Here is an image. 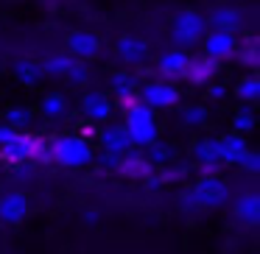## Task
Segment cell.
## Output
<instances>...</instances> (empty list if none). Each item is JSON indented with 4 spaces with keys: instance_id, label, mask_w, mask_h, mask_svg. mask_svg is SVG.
<instances>
[{
    "instance_id": "ba28073f",
    "label": "cell",
    "mask_w": 260,
    "mask_h": 254,
    "mask_svg": "<svg viewBox=\"0 0 260 254\" xmlns=\"http://www.w3.org/2000/svg\"><path fill=\"white\" fill-rule=\"evenodd\" d=\"M115 59L120 62V67L132 70V67H140L151 59V48L143 37L137 34H120L118 42H115Z\"/></svg>"
},
{
    "instance_id": "e0dca14e",
    "label": "cell",
    "mask_w": 260,
    "mask_h": 254,
    "mask_svg": "<svg viewBox=\"0 0 260 254\" xmlns=\"http://www.w3.org/2000/svg\"><path fill=\"white\" fill-rule=\"evenodd\" d=\"M218 79H221V64L218 62L207 59L204 53L190 56L187 70H185V81L190 87H207V84H213V81H218Z\"/></svg>"
},
{
    "instance_id": "4316f807",
    "label": "cell",
    "mask_w": 260,
    "mask_h": 254,
    "mask_svg": "<svg viewBox=\"0 0 260 254\" xmlns=\"http://www.w3.org/2000/svg\"><path fill=\"white\" fill-rule=\"evenodd\" d=\"M190 162H185V159H171L168 165H162V168L157 170V176L162 179V185H176V182H185L187 176H190Z\"/></svg>"
},
{
    "instance_id": "e575fe53",
    "label": "cell",
    "mask_w": 260,
    "mask_h": 254,
    "mask_svg": "<svg viewBox=\"0 0 260 254\" xmlns=\"http://www.w3.org/2000/svg\"><path fill=\"white\" fill-rule=\"evenodd\" d=\"M81 218H84L87 226H95L98 221H101V212H98L95 207H90V209H84V212H81Z\"/></svg>"
},
{
    "instance_id": "603a6c76",
    "label": "cell",
    "mask_w": 260,
    "mask_h": 254,
    "mask_svg": "<svg viewBox=\"0 0 260 254\" xmlns=\"http://www.w3.org/2000/svg\"><path fill=\"white\" fill-rule=\"evenodd\" d=\"M232 62H238L243 70H249V73H257V67H260V42H257V37H246L243 42H238V51H235V56H232Z\"/></svg>"
},
{
    "instance_id": "2e32d148",
    "label": "cell",
    "mask_w": 260,
    "mask_h": 254,
    "mask_svg": "<svg viewBox=\"0 0 260 254\" xmlns=\"http://www.w3.org/2000/svg\"><path fill=\"white\" fill-rule=\"evenodd\" d=\"M95 134H98V142H101L104 154H112V157H126V154L135 148L132 140H129V134H126V129H123V123L107 120Z\"/></svg>"
},
{
    "instance_id": "4dcf8cb0",
    "label": "cell",
    "mask_w": 260,
    "mask_h": 254,
    "mask_svg": "<svg viewBox=\"0 0 260 254\" xmlns=\"http://www.w3.org/2000/svg\"><path fill=\"white\" fill-rule=\"evenodd\" d=\"M64 81H68L70 87H87L92 81V70H90V62H79V59H73V64L68 67V73H64Z\"/></svg>"
},
{
    "instance_id": "5b68a950",
    "label": "cell",
    "mask_w": 260,
    "mask_h": 254,
    "mask_svg": "<svg viewBox=\"0 0 260 254\" xmlns=\"http://www.w3.org/2000/svg\"><path fill=\"white\" fill-rule=\"evenodd\" d=\"M207 34V23H204V14L196 9H182L179 14H174L171 20V42L179 51H190L199 48Z\"/></svg>"
},
{
    "instance_id": "d6986e66",
    "label": "cell",
    "mask_w": 260,
    "mask_h": 254,
    "mask_svg": "<svg viewBox=\"0 0 260 254\" xmlns=\"http://www.w3.org/2000/svg\"><path fill=\"white\" fill-rule=\"evenodd\" d=\"M246 151H249V140L243 134L226 131V134L218 137V159L224 168H238V162Z\"/></svg>"
},
{
    "instance_id": "d6a6232c",
    "label": "cell",
    "mask_w": 260,
    "mask_h": 254,
    "mask_svg": "<svg viewBox=\"0 0 260 254\" xmlns=\"http://www.w3.org/2000/svg\"><path fill=\"white\" fill-rule=\"evenodd\" d=\"M204 90H207V101L210 103H221V101H226V95H230V87H226L224 81H213V84H207Z\"/></svg>"
},
{
    "instance_id": "1f68e13d",
    "label": "cell",
    "mask_w": 260,
    "mask_h": 254,
    "mask_svg": "<svg viewBox=\"0 0 260 254\" xmlns=\"http://www.w3.org/2000/svg\"><path fill=\"white\" fill-rule=\"evenodd\" d=\"M238 168H241L246 176H257V173H260V154L254 151V148H249V151L241 157V162H238Z\"/></svg>"
},
{
    "instance_id": "836d02e7",
    "label": "cell",
    "mask_w": 260,
    "mask_h": 254,
    "mask_svg": "<svg viewBox=\"0 0 260 254\" xmlns=\"http://www.w3.org/2000/svg\"><path fill=\"white\" fill-rule=\"evenodd\" d=\"M92 162H98V168L101 170H107V173H115V170H118V162H120V157H112V154H98L95 159H92Z\"/></svg>"
},
{
    "instance_id": "d590c367",
    "label": "cell",
    "mask_w": 260,
    "mask_h": 254,
    "mask_svg": "<svg viewBox=\"0 0 260 254\" xmlns=\"http://www.w3.org/2000/svg\"><path fill=\"white\" fill-rule=\"evenodd\" d=\"M14 134H17V131H14L12 126H6V123H0V146H6V142L12 140Z\"/></svg>"
},
{
    "instance_id": "3957f363",
    "label": "cell",
    "mask_w": 260,
    "mask_h": 254,
    "mask_svg": "<svg viewBox=\"0 0 260 254\" xmlns=\"http://www.w3.org/2000/svg\"><path fill=\"white\" fill-rule=\"evenodd\" d=\"M0 159L9 162L12 168L25 162H51L48 159V140L37 134H25V131H17L6 146H0Z\"/></svg>"
},
{
    "instance_id": "f546056e",
    "label": "cell",
    "mask_w": 260,
    "mask_h": 254,
    "mask_svg": "<svg viewBox=\"0 0 260 254\" xmlns=\"http://www.w3.org/2000/svg\"><path fill=\"white\" fill-rule=\"evenodd\" d=\"M254 129H257L254 109L241 106V109H235V112H232V118H230V131H235V134H243V137H246L249 131H254Z\"/></svg>"
},
{
    "instance_id": "8fae6325",
    "label": "cell",
    "mask_w": 260,
    "mask_h": 254,
    "mask_svg": "<svg viewBox=\"0 0 260 254\" xmlns=\"http://www.w3.org/2000/svg\"><path fill=\"white\" fill-rule=\"evenodd\" d=\"M187 62H190V53L179 51V48H168L157 56L154 67H157L159 81H168V84H176V81H185V70Z\"/></svg>"
},
{
    "instance_id": "30bf717a",
    "label": "cell",
    "mask_w": 260,
    "mask_h": 254,
    "mask_svg": "<svg viewBox=\"0 0 260 254\" xmlns=\"http://www.w3.org/2000/svg\"><path fill=\"white\" fill-rule=\"evenodd\" d=\"M109 92L115 95V101L120 103V109H132L135 103H140L137 101V87H140V79H137V73L135 70H126V67H120V70H115V73H109Z\"/></svg>"
},
{
    "instance_id": "52a82bcc",
    "label": "cell",
    "mask_w": 260,
    "mask_h": 254,
    "mask_svg": "<svg viewBox=\"0 0 260 254\" xmlns=\"http://www.w3.org/2000/svg\"><path fill=\"white\" fill-rule=\"evenodd\" d=\"M190 168H196L199 176H221L224 165L218 159V137H199L190 146Z\"/></svg>"
},
{
    "instance_id": "ac0fdd59",
    "label": "cell",
    "mask_w": 260,
    "mask_h": 254,
    "mask_svg": "<svg viewBox=\"0 0 260 254\" xmlns=\"http://www.w3.org/2000/svg\"><path fill=\"white\" fill-rule=\"evenodd\" d=\"M232 218H235V224L249 226V229L257 226L260 224V193L257 190L241 193L235 198V204H232Z\"/></svg>"
},
{
    "instance_id": "7c38bea8",
    "label": "cell",
    "mask_w": 260,
    "mask_h": 254,
    "mask_svg": "<svg viewBox=\"0 0 260 254\" xmlns=\"http://www.w3.org/2000/svg\"><path fill=\"white\" fill-rule=\"evenodd\" d=\"M31 215V201L20 190L0 193V224L3 226H20Z\"/></svg>"
},
{
    "instance_id": "44dd1931",
    "label": "cell",
    "mask_w": 260,
    "mask_h": 254,
    "mask_svg": "<svg viewBox=\"0 0 260 254\" xmlns=\"http://www.w3.org/2000/svg\"><path fill=\"white\" fill-rule=\"evenodd\" d=\"M12 76L20 81L23 87H40L42 79H45V73H42V62L34 56H17L12 62Z\"/></svg>"
},
{
    "instance_id": "8992f818",
    "label": "cell",
    "mask_w": 260,
    "mask_h": 254,
    "mask_svg": "<svg viewBox=\"0 0 260 254\" xmlns=\"http://www.w3.org/2000/svg\"><path fill=\"white\" fill-rule=\"evenodd\" d=\"M137 101L143 106H148L151 112H168V109H176L182 103V90L176 84H168V81H146V84L137 87Z\"/></svg>"
},
{
    "instance_id": "4fadbf2b",
    "label": "cell",
    "mask_w": 260,
    "mask_h": 254,
    "mask_svg": "<svg viewBox=\"0 0 260 254\" xmlns=\"http://www.w3.org/2000/svg\"><path fill=\"white\" fill-rule=\"evenodd\" d=\"M238 51V37L235 34H226V31H207L202 40V53L213 62L224 64V62H232Z\"/></svg>"
},
{
    "instance_id": "9c48e42d",
    "label": "cell",
    "mask_w": 260,
    "mask_h": 254,
    "mask_svg": "<svg viewBox=\"0 0 260 254\" xmlns=\"http://www.w3.org/2000/svg\"><path fill=\"white\" fill-rule=\"evenodd\" d=\"M112 109H115V101L109 92L104 90H87L81 92L79 98V115L87 120V123H107L112 118Z\"/></svg>"
},
{
    "instance_id": "7402d4cb",
    "label": "cell",
    "mask_w": 260,
    "mask_h": 254,
    "mask_svg": "<svg viewBox=\"0 0 260 254\" xmlns=\"http://www.w3.org/2000/svg\"><path fill=\"white\" fill-rule=\"evenodd\" d=\"M68 112H70V101H68L64 92L53 90V92H45V95L40 98V115L42 118L62 120V118H68Z\"/></svg>"
},
{
    "instance_id": "277c9868",
    "label": "cell",
    "mask_w": 260,
    "mask_h": 254,
    "mask_svg": "<svg viewBox=\"0 0 260 254\" xmlns=\"http://www.w3.org/2000/svg\"><path fill=\"white\" fill-rule=\"evenodd\" d=\"M123 129L129 134L135 148H148L154 140H159V120L157 112H151L143 103H135L132 109L123 112Z\"/></svg>"
},
{
    "instance_id": "d4e9b609",
    "label": "cell",
    "mask_w": 260,
    "mask_h": 254,
    "mask_svg": "<svg viewBox=\"0 0 260 254\" xmlns=\"http://www.w3.org/2000/svg\"><path fill=\"white\" fill-rule=\"evenodd\" d=\"M210 123V109L204 103H185L179 106V126L182 129H207Z\"/></svg>"
},
{
    "instance_id": "484cf974",
    "label": "cell",
    "mask_w": 260,
    "mask_h": 254,
    "mask_svg": "<svg viewBox=\"0 0 260 254\" xmlns=\"http://www.w3.org/2000/svg\"><path fill=\"white\" fill-rule=\"evenodd\" d=\"M143 151H146L143 157H146V159H148V162H151L157 170L162 168V165H168L171 159H176V148L171 146V142H165V140H154L151 146L143 148Z\"/></svg>"
},
{
    "instance_id": "8d00e7d4",
    "label": "cell",
    "mask_w": 260,
    "mask_h": 254,
    "mask_svg": "<svg viewBox=\"0 0 260 254\" xmlns=\"http://www.w3.org/2000/svg\"><path fill=\"white\" fill-rule=\"evenodd\" d=\"M146 187H148V190H159V187H162V179H159L157 173H151V176L146 179Z\"/></svg>"
},
{
    "instance_id": "83f0119b",
    "label": "cell",
    "mask_w": 260,
    "mask_h": 254,
    "mask_svg": "<svg viewBox=\"0 0 260 254\" xmlns=\"http://www.w3.org/2000/svg\"><path fill=\"white\" fill-rule=\"evenodd\" d=\"M40 62H42V73L45 76H51V79H64L68 67L73 64V56H68L64 51H56L48 59H40Z\"/></svg>"
},
{
    "instance_id": "7a4b0ae2",
    "label": "cell",
    "mask_w": 260,
    "mask_h": 254,
    "mask_svg": "<svg viewBox=\"0 0 260 254\" xmlns=\"http://www.w3.org/2000/svg\"><path fill=\"white\" fill-rule=\"evenodd\" d=\"M48 159L64 170H84L95 159V154L90 140H84L81 134H56L53 140H48Z\"/></svg>"
},
{
    "instance_id": "6da1fadb",
    "label": "cell",
    "mask_w": 260,
    "mask_h": 254,
    "mask_svg": "<svg viewBox=\"0 0 260 254\" xmlns=\"http://www.w3.org/2000/svg\"><path fill=\"white\" fill-rule=\"evenodd\" d=\"M232 190L224 176H196L190 187L179 193V209L185 212H199V209H218L230 201Z\"/></svg>"
},
{
    "instance_id": "cb8c5ba5",
    "label": "cell",
    "mask_w": 260,
    "mask_h": 254,
    "mask_svg": "<svg viewBox=\"0 0 260 254\" xmlns=\"http://www.w3.org/2000/svg\"><path fill=\"white\" fill-rule=\"evenodd\" d=\"M232 92H235L238 103L254 109V106H257V101H260V76L257 73H246L243 79H238V84H235V90H232Z\"/></svg>"
},
{
    "instance_id": "9a60e30c",
    "label": "cell",
    "mask_w": 260,
    "mask_h": 254,
    "mask_svg": "<svg viewBox=\"0 0 260 254\" xmlns=\"http://www.w3.org/2000/svg\"><path fill=\"white\" fill-rule=\"evenodd\" d=\"M207 31H226V34H241L243 31V12L238 6H213L204 14Z\"/></svg>"
},
{
    "instance_id": "5bb4252c",
    "label": "cell",
    "mask_w": 260,
    "mask_h": 254,
    "mask_svg": "<svg viewBox=\"0 0 260 254\" xmlns=\"http://www.w3.org/2000/svg\"><path fill=\"white\" fill-rule=\"evenodd\" d=\"M64 42H68V56L79 59V62H90V59H95L98 53H101V40H98L95 31H87V28H73L68 37H64Z\"/></svg>"
},
{
    "instance_id": "ffe728a7",
    "label": "cell",
    "mask_w": 260,
    "mask_h": 254,
    "mask_svg": "<svg viewBox=\"0 0 260 254\" xmlns=\"http://www.w3.org/2000/svg\"><path fill=\"white\" fill-rule=\"evenodd\" d=\"M118 176H123V179H129V182H146L151 173H157V168H154L151 162H148L143 154H135V151H129L126 157H120V162H118V170H115Z\"/></svg>"
},
{
    "instance_id": "f1b7e54d",
    "label": "cell",
    "mask_w": 260,
    "mask_h": 254,
    "mask_svg": "<svg viewBox=\"0 0 260 254\" xmlns=\"http://www.w3.org/2000/svg\"><path fill=\"white\" fill-rule=\"evenodd\" d=\"M31 120H34V112L28 106H9L6 112L0 115V123L12 126L14 131H25L31 126Z\"/></svg>"
}]
</instances>
